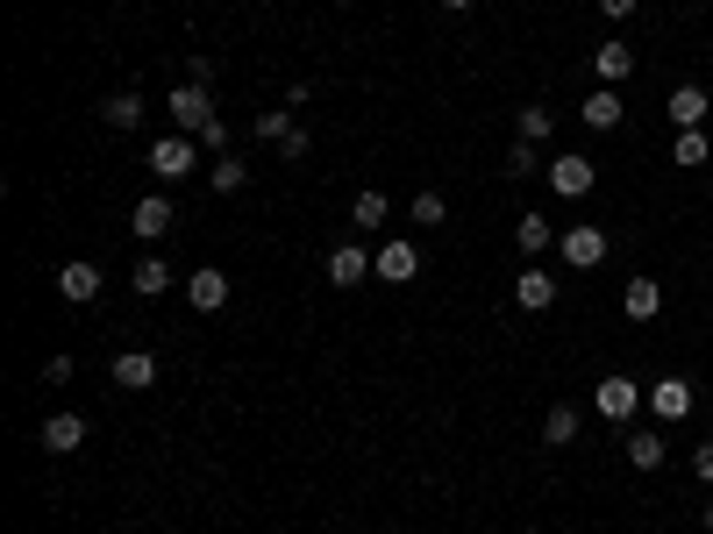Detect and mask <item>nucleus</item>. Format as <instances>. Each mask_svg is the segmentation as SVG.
<instances>
[{
    "label": "nucleus",
    "mask_w": 713,
    "mask_h": 534,
    "mask_svg": "<svg viewBox=\"0 0 713 534\" xmlns=\"http://www.w3.org/2000/svg\"><path fill=\"white\" fill-rule=\"evenodd\" d=\"M514 307H528V314L557 307V279L550 271H521V279H514Z\"/></svg>",
    "instance_id": "f3484780"
},
{
    "label": "nucleus",
    "mask_w": 713,
    "mask_h": 534,
    "mask_svg": "<svg viewBox=\"0 0 713 534\" xmlns=\"http://www.w3.org/2000/svg\"><path fill=\"white\" fill-rule=\"evenodd\" d=\"M593 406H599V414L606 421H614V427H628L635 421V406H642V392H635V378H599V385H593Z\"/></svg>",
    "instance_id": "7ed1b4c3"
},
{
    "label": "nucleus",
    "mask_w": 713,
    "mask_h": 534,
    "mask_svg": "<svg viewBox=\"0 0 713 534\" xmlns=\"http://www.w3.org/2000/svg\"><path fill=\"white\" fill-rule=\"evenodd\" d=\"M371 279H386V285L421 279V250H414V242H400V236H386V242H378V257H371Z\"/></svg>",
    "instance_id": "f03ea898"
},
{
    "label": "nucleus",
    "mask_w": 713,
    "mask_h": 534,
    "mask_svg": "<svg viewBox=\"0 0 713 534\" xmlns=\"http://www.w3.org/2000/svg\"><path fill=\"white\" fill-rule=\"evenodd\" d=\"M143 164H150V172H158V178H186V172H193V164H201V157H193V143H186V135H158Z\"/></svg>",
    "instance_id": "6e6552de"
},
{
    "label": "nucleus",
    "mask_w": 713,
    "mask_h": 534,
    "mask_svg": "<svg viewBox=\"0 0 713 534\" xmlns=\"http://www.w3.org/2000/svg\"><path fill=\"white\" fill-rule=\"evenodd\" d=\"M129 285H136V293H143V299H164V293H172V264H164L158 250H150V257H136Z\"/></svg>",
    "instance_id": "dca6fc26"
},
{
    "label": "nucleus",
    "mask_w": 713,
    "mask_h": 534,
    "mask_svg": "<svg viewBox=\"0 0 713 534\" xmlns=\"http://www.w3.org/2000/svg\"><path fill=\"white\" fill-rule=\"evenodd\" d=\"M528 172H542V150L536 143H514L507 150V178H528Z\"/></svg>",
    "instance_id": "c756f323"
},
{
    "label": "nucleus",
    "mask_w": 713,
    "mask_h": 534,
    "mask_svg": "<svg viewBox=\"0 0 713 534\" xmlns=\"http://www.w3.org/2000/svg\"><path fill=\"white\" fill-rule=\"evenodd\" d=\"M115 385L121 392H150L158 385V357H150V349H121L115 357Z\"/></svg>",
    "instance_id": "9b49d317"
},
{
    "label": "nucleus",
    "mask_w": 713,
    "mask_h": 534,
    "mask_svg": "<svg viewBox=\"0 0 713 534\" xmlns=\"http://www.w3.org/2000/svg\"><path fill=\"white\" fill-rule=\"evenodd\" d=\"M300 121H293V107H264V115H257V143H271V150H285V135H293Z\"/></svg>",
    "instance_id": "5701e85b"
},
{
    "label": "nucleus",
    "mask_w": 713,
    "mask_h": 534,
    "mask_svg": "<svg viewBox=\"0 0 713 534\" xmlns=\"http://www.w3.org/2000/svg\"><path fill=\"white\" fill-rule=\"evenodd\" d=\"M642 406H649V414H657L663 427H671V421H685V414H692V378H657Z\"/></svg>",
    "instance_id": "39448f33"
},
{
    "label": "nucleus",
    "mask_w": 713,
    "mask_h": 534,
    "mask_svg": "<svg viewBox=\"0 0 713 534\" xmlns=\"http://www.w3.org/2000/svg\"><path fill=\"white\" fill-rule=\"evenodd\" d=\"M628 464L635 470H657L663 464V427H628Z\"/></svg>",
    "instance_id": "aec40b11"
},
{
    "label": "nucleus",
    "mask_w": 713,
    "mask_h": 534,
    "mask_svg": "<svg viewBox=\"0 0 713 534\" xmlns=\"http://www.w3.org/2000/svg\"><path fill=\"white\" fill-rule=\"evenodd\" d=\"M250 186V164L242 157H215V193H242Z\"/></svg>",
    "instance_id": "c85d7f7f"
},
{
    "label": "nucleus",
    "mask_w": 713,
    "mask_h": 534,
    "mask_svg": "<svg viewBox=\"0 0 713 534\" xmlns=\"http://www.w3.org/2000/svg\"><path fill=\"white\" fill-rule=\"evenodd\" d=\"M620 307H628V320H649L663 307V285L657 279H628V293H620Z\"/></svg>",
    "instance_id": "4be33fe9"
},
{
    "label": "nucleus",
    "mask_w": 713,
    "mask_h": 534,
    "mask_svg": "<svg viewBox=\"0 0 713 534\" xmlns=\"http://www.w3.org/2000/svg\"><path fill=\"white\" fill-rule=\"evenodd\" d=\"M663 107H671V121H678V129H700V121H706V107H713V94H706V86H671V100H663Z\"/></svg>",
    "instance_id": "ddd939ff"
},
{
    "label": "nucleus",
    "mask_w": 713,
    "mask_h": 534,
    "mask_svg": "<svg viewBox=\"0 0 713 534\" xmlns=\"http://www.w3.org/2000/svg\"><path fill=\"white\" fill-rule=\"evenodd\" d=\"M571 435H579V406H550V421H542V442H550V449H564Z\"/></svg>",
    "instance_id": "393cba45"
},
{
    "label": "nucleus",
    "mask_w": 713,
    "mask_h": 534,
    "mask_svg": "<svg viewBox=\"0 0 713 534\" xmlns=\"http://www.w3.org/2000/svg\"><path fill=\"white\" fill-rule=\"evenodd\" d=\"M201 143H207V150H215V157H229V121H222V115H215V121H207V129H201Z\"/></svg>",
    "instance_id": "7c9ffc66"
},
{
    "label": "nucleus",
    "mask_w": 713,
    "mask_h": 534,
    "mask_svg": "<svg viewBox=\"0 0 713 534\" xmlns=\"http://www.w3.org/2000/svg\"><path fill=\"white\" fill-rule=\"evenodd\" d=\"M692 470H700V478L713 484V442H700V449H692Z\"/></svg>",
    "instance_id": "2f4dec72"
},
{
    "label": "nucleus",
    "mask_w": 713,
    "mask_h": 534,
    "mask_svg": "<svg viewBox=\"0 0 713 534\" xmlns=\"http://www.w3.org/2000/svg\"><path fill=\"white\" fill-rule=\"evenodd\" d=\"M550 236H557V228H550V214H521V221H514V242H521L528 257H536V250H550Z\"/></svg>",
    "instance_id": "b1692460"
},
{
    "label": "nucleus",
    "mask_w": 713,
    "mask_h": 534,
    "mask_svg": "<svg viewBox=\"0 0 713 534\" xmlns=\"http://www.w3.org/2000/svg\"><path fill=\"white\" fill-rule=\"evenodd\" d=\"M164 107H172V121H179V129H186V135H201L207 129V121H215V94H207V86H179V94L172 100H164Z\"/></svg>",
    "instance_id": "20e7f679"
},
{
    "label": "nucleus",
    "mask_w": 713,
    "mask_h": 534,
    "mask_svg": "<svg viewBox=\"0 0 713 534\" xmlns=\"http://www.w3.org/2000/svg\"><path fill=\"white\" fill-rule=\"evenodd\" d=\"M172 221H179V207L164 200V193H150V200H136V207H129V228H136L143 242H164V228H172Z\"/></svg>",
    "instance_id": "1a4fd4ad"
},
{
    "label": "nucleus",
    "mask_w": 713,
    "mask_h": 534,
    "mask_svg": "<svg viewBox=\"0 0 713 534\" xmlns=\"http://www.w3.org/2000/svg\"><path fill=\"white\" fill-rule=\"evenodd\" d=\"M86 442V421L79 414H51L43 421V456H72Z\"/></svg>",
    "instance_id": "2eb2a0df"
},
{
    "label": "nucleus",
    "mask_w": 713,
    "mask_h": 534,
    "mask_svg": "<svg viewBox=\"0 0 713 534\" xmlns=\"http://www.w3.org/2000/svg\"><path fill=\"white\" fill-rule=\"evenodd\" d=\"M700 521H706V527H713V499H706V513H700Z\"/></svg>",
    "instance_id": "72a5a7b5"
},
{
    "label": "nucleus",
    "mask_w": 713,
    "mask_h": 534,
    "mask_svg": "<svg viewBox=\"0 0 713 534\" xmlns=\"http://www.w3.org/2000/svg\"><path fill=\"white\" fill-rule=\"evenodd\" d=\"M542 172H550V193H557V200H585V193L599 186L593 157H571V150H557V157L542 164Z\"/></svg>",
    "instance_id": "f257e3e1"
},
{
    "label": "nucleus",
    "mask_w": 713,
    "mask_h": 534,
    "mask_svg": "<svg viewBox=\"0 0 713 534\" xmlns=\"http://www.w3.org/2000/svg\"><path fill=\"white\" fill-rule=\"evenodd\" d=\"M443 8H472V0H443Z\"/></svg>",
    "instance_id": "f704fd0d"
},
{
    "label": "nucleus",
    "mask_w": 713,
    "mask_h": 534,
    "mask_svg": "<svg viewBox=\"0 0 713 534\" xmlns=\"http://www.w3.org/2000/svg\"><path fill=\"white\" fill-rule=\"evenodd\" d=\"M579 115H585V129H620V115H628V100H620V86H599V94H585V107H579Z\"/></svg>",
    "instance_id": "f8f14e48"
},
{
    "label": "nucleus",
    "mask_w": 713,
    "mask_h": 534,
    "mask_svg": "<svg viewBox=\"0 0 713 534\" xmlns=\"http://www.w3.org/2000/svg\"><path fill=\"white\" fill-rule=\"evenodd\" d=\"M599 14H606V22H628V14H635V0H599Z\"/></svg>",
    "instance_id": "473e14b6"
},
{
    "label": "nucleus",
    "mask_w": 713,
    "mask_h": 534,
    "mask_svg": "<svg viewBox=\"0 0 713 534\" xmlns=\"http://www.w3.org/2000/svg\"><path fill=\"white\" fill-rule=\"evenodd\" d=\"M57 293H65L72 307H94V299H100V264H86V257H72V264L57 271Z\"/></svg>",
    "instance_id": "9d476101"
},
{
    "label": "nucleus",
    "mask_w": 713,
    "mask_h": 534,
    "mask_svg": "<svg viewBox=\"0 0 713 534\" xmlns=\"http://www.w3.org/2000/svg\"><path fill=\"white\" fill-rule=\"evenodd\" d=\"M550 135H557L550 107H521V143H550Z\"/></svg>",
    "instance_id": "bb28decb"
},
{
    "label": "nucleus",
    "mask_w": 713,
    "mask_h": 534,
    "mask_svg": "<svg viewBox=\"0 0 713 534\" xmlns=\"http://www.w3.org/2000/svg\"><path fill=\"white\" fill-rule=\"evenodd\" d=\"M706 157H713V143H706L700 129H678V135H671V164H678V172H700Z\"/></svg>",
    "instance_id": "412c9836"
},
{
    "label": "nucleus",
    "mask_w": 713,
    "mask_h": 534,
    "mask_svg": "<svg viewBox=\"0 0 713 534\" xmlns=\"http://www.w3.org/2000/svg\"><path fill=\"white\" fill-rule=\"evenodd\" d=\"M386 214H392L386 193H357V200H350V221H357V228H386Z\"/></svg>",
    "instance_id": "a878e982"
},
{
    "label": "nucleus",
    "mask_w": 713,
    "mask_h": 534,
    "mask_svg": "<svg viewBox=\"0 0 713 534\" xmlns=\"http://www.w3.org/2000/svg\"><path fill=\"white\" fill-rule=\"evenodd\" d=\"M371 279V257L357 250V242H336V250H328V285H364Z\"/></svg>",
    "instance_id": "4468645a"
},
{
    "label": "nucleus",
    "mask_w": 713,
    "mask_h": 534,
    "mask_svg": "<svg viewBox=\"0 0 713 534\" xmlns=\"http://www.w3.org/2000/svg\"><path fill=\"white\" fill-rule=\"evenodd\" d=\"M100 121H108V129H136V121H143V94H136V86L108 94V100H100Z\"/></svg>",
    "instance_id": "6ab92c4d"
},
{
    "label": "nucleus",
    "mask_w": 713,
    "mask_h": 534,
    "mask_svg": "<svg viewBox=\"0 0 713 534\" xmlns=\"http://www.w3.org/2000/svg\"><path fill=\"white\" fill-rule=\"evenodd\" d=\"M557 250H564V264H571V271H593V264H606V236H599L593 221L564 228V242H557Z\"/></svg>",
    "instance_id": "423d86ee"
},
{
    "label": "nucleus",
    "mask_w": 713,
    "mask_h": 534,
    "mask_svg": "<svg viewBox=\"0 0 713 534\" xmlns=\"http://www.w3.org/2000/svg\"><path fill=\"white\" fill-rule=\"evenodd\" d=\"M593 72H599V86H620V79H628V72H635V51H628V43H599V51H593Z\"/></svg>",
    "instance_id": "a211bd4d"
},
{
    "label": "nucleus",
    "mask_w": 713,
    "mask_h": 534,
    "mask_svg": "<svg viewBox=\"0 0 713 534\" xmlns=\"http://www.w3.org/2000/svg\"><path fill=\"white\" fill-rule=\"evenodd\" d=\"M229 293H236V285H229V271H215V264H207V271H193V279H186V299H193V314H222V307H229Z\"/></svg>",
    "instance_id": "0eeeda50"
},
{
    "label": "nucleus",
    "mask_w": 713,
    "mask_h": 534,
    "mask_svg": "<svg viewBox=\"0 0 713 534\" xmlns=\"http://www.w3.org/2000/svg\"><path fill=\"white\" fill-rule=\"evenodd\" d=\"M443 193H414V207H407V221H414V228H443Z\"/></svg>",
    "instance_id": "cd10ccee"
}]
</instances>
